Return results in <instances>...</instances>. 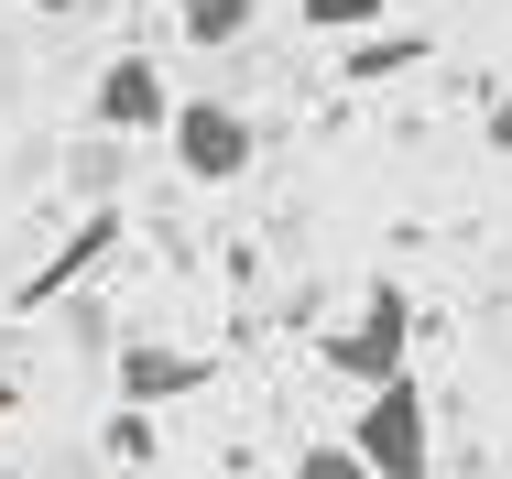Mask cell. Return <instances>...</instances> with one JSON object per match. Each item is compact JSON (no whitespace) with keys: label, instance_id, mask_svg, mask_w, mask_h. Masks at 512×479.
<instances>
[{"label":"cell","instance_id":"1","mask_svg":"<svg viewBox=\"0 0 512 479\" xmlns=\"http://www.w3.org/2000/svg\"><path fill=\"white\" fill-rule=\"evenodd\" d=\"M349 458H360L371 479H425V469H436V425H425V392H414V371H404V382H382L371 403H360Z\"/></svg>","mask_w":512,"mask_h":479},{"label":"cell","instance_id":"2","mask_svg":"<svg viewBox=\"0 0 512 479\" xmlns=\"http://www.w3.org/2000/svg\"><path fill=\"white\" fill-rule=\"evenodd\" d=\"M327 371H349L360 392H382V382L414 371V305H404V284H371V294H360V316L327 338Z\"/></svg>","mask_w":512,"mask_h":479},{"label":"cell","instance_id":"3","mask_svg":"<svg viewBox=\"0 0 512 479\" xmlns=\"http://www.w3.org/2000/svg\"><path fill=\"white\" fill-rule=\"evenodd\" d=\"M164 142H175V164H186L197 186H240V175H251V120H240L229 98H175Z\"/></svg>","mask_w":512,"mask_h":479},{"label":"cell","instance_id":"4","mask_svg":"<svg viewBox=\"0 0 512 479\" xmlns=\"http://www.w3.org/2000/svg\"><path fill=\"white\" fill-rule=\"evenodd\" d=\"M175 120V88L153 55H109L99 66V131H164Z\"/></svg>","mask_w":512,"mask_h":479},{"label":"cell","instance_id":"5","mask_svg":"<svg viewBox=\"0 0 512 479\" xmlns=\"http://www.w3.org/2000/svg\"><path fill=\"white\" fill-rule=\"evenodd\" d=\"M207 360H186V349H153V338H131L120 349V403L142 414V403H175V392H197Z\"/></svg>","mask_w":512,"mask_h":479},{"label":"cell","instance_id":"6","mask_svg":"<svg viewBox=\"0 0 512 479\" xmlns=\"http://www.w3.org/2000/svg\"><path fill=\"white\" fill-rule=\"evenodd\" d=\"M109 240H120V218H109V207H99V218H88V229H77V240H66V251H55V262H44V273H33V284H22V305H55V294L77 284V273H88V262H99Z\"/></svg>","mask_w":512,"mask_h":479},{"label":"cell","instance_id":"7","mask_svg":"<svg viewBox=\"0 0 512 479\" xmlns=\"http://www.w3.org/2000/svg\"><path fill=\"white\" fill-rule=\"evenodd\" d=\"M175 22H186V44H240L251 33V0H175Z\"/></svg>","mask_w":512,"mask_h":479},{"label":"cell","instance_id":"8","mask_svg":"<svg viewBox=\"0 0 512 479\" xmlns=\"http://www.w3.org/2000/svg\"><path fill=\"white\" fill-rule=\"evenodd\" d=\"M404 66H425V33H371V44H360V55H349V77H360V88H371V77H404Z\"/></svg>","mask_w":512,"mask_h":479},{"label":"cell","instance_id":"9","mask_svg":"<svg viewBox=\"0 0 512 479\" xmlns=\"http://www.w3.org/2000/svg\"><path fill=\"white\" fill-rule=\"evenodd\" d=\"M306 22H316V33H371L382 0H306Z\"/></svg>","mask_w":512,"mask_h":479},{"label":"cell","instance_id":"10","mask_svg":"<svg viewBox=\"0 0 512 479\" xmlns=\"http://www.w3.org/2000/svg\"><path fill=\"white\" fill-rule=\"evenodd\" d=\"M295 479H371V469H360L349 447H306V458H295Z\"/></svg>","mask_w":512,"mask_h":479},{"label":"cell","instance_id":"11","mask_svg":"<svg viewBox=\"0 0 512 479\" xmlns=\"http://www.w3.org/2000/svg\"><path fill=\"white\" fill-rule=\"evenodd\" d=\"M491 153H512V88L491 98Z\"/></svg>","mask_w":512,"mask_h":479}]
</instances>
